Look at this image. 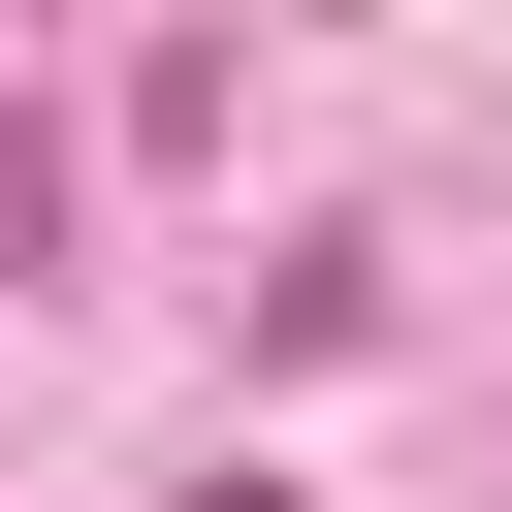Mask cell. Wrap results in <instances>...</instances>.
I'll list each match as a JSON object with an SVG mask.
<instances>
[{"mask_svg":"<svg viewBox=\"0 0 512 512\" xmlns=\"http://www.w3.org/2000/svg\"><path fill=\"white\" fill-rule=\"evenodd\" d=\"M224 512H288V480H224Z\"/></svg>","mask_w":512,"mask_h":512,"instance_id":"obj_1","label":"cell"}]
</instances>
